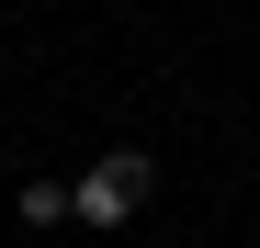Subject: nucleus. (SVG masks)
Listing matches in <instances>:
<instances>
[{"label": "nucleus", "instance_id": "nucleus-1", "mask_svg": "<svg viewBox=\"0 0 260 248\" xmlns=\"http://www.w3.org/2000/svg\"><path fill=\"white\" fill-rule=\"evenodd\" d=\"M147 192H158V158H147V147H102L91 170L68 181V203H79V226H91V237H113Z\"/></svg>", "mask_w": 260, "mask_h": 248}, {"label": "nucleus", "instance_id": "nucleus-2", "mask_svg": "<svg viewBox=\"0 0 260 248\" xmlns=\"http://www.w3.org/2000/svg\"><path fill=\"white\" fill-rule=\"evenodd\" d=\"M79 203H68V181H23V226H68Z\"/></svg>", "mask_w": 260, "mask_h": 248}]
</instances>
